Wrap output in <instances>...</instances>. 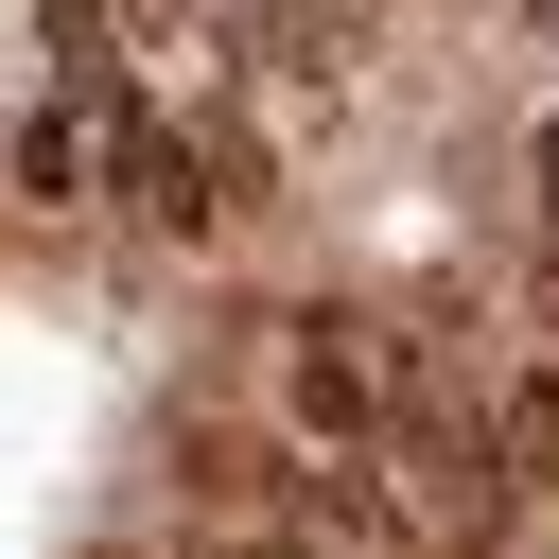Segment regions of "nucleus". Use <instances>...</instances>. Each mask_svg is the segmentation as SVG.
Listing matches in <instances>:
<instances>
[{"instance_id":"obj_1","label":"nucleus","mask_w":559,"mask_h":559,"mask_svg":"<svg viewBox=\"0 0 559 559\" xmlns=\"http://www.w3.org/2000/svg\"><path fill=\"white\" fill-rule=\"evenodd\" d=\"M105 175H122V192H140V210H157L175 245H210V157H192V140H175L157 105H105Z\"/></svg>"},{"instance_id":"obj_2","label":"nucleus","mask_w":559,"mask_h":559,"mask_svg":"<svg viewBox=\"0 0 559 559\" xmlns=\"http://www.w3.org/2000/svg\"><path fill=\"white\" fill-rule=\"evenodd\" d=\"M280 384H297V437H314V454L367 437V332H349V314H297V332H280Z\"/></svg>"},{"instance_id":"obj_3","label":"nucleus","mask_w":559,"mask_h":559,"mask_svg":"<svg viewBox=\"0 0 559 559\" xmlns=\"http://www.w3.org/2000/svg\"><path fill=\"white\" fill-rule=\"evenodd\" d=\"M489 472L507 489H559V367H507L489 384Z\"/></svg>"},{"instance_id":"obj_4","label":"nucleus","mask_w":559,"mask_h":559,"mask_svg":"<svg viewBox=\"0 0 559 559\" xmlns=\"http://www.w3.org/2000/svg\"><path fill=\"white\" fill-rule=\"evenodd\" d=\"M70 175H87V122L35 105V122H17V192H70Z\"/></svg>"},{"instance_id":"obj_5","label":"nucleus","mask_w":559,"mask_h":559,"mask_svg":"<svg viewBox=\"0 0 559 559\" xmlns=\"http://www.w3.org/2000/svg\"><path fill=\"white\" fill-rule=\"evenodd\" d=\"M297 17H314V52H349V35H367V0H297Z\"/></svg>"},{"instance_id":"obj_6","label":"nucleus","mask_w":559,"mask_h":559,"mask_svg":"<svg viewBox=\"0 0 559 559\" xmlns=\"http://www.w3.org/2000/svg\"><path fill=\"white\" fill-rule=\"evenodd\" d=\"M524 175H542V227H559V122H542V140H524Z\"/></svg>"}]
</instances>
